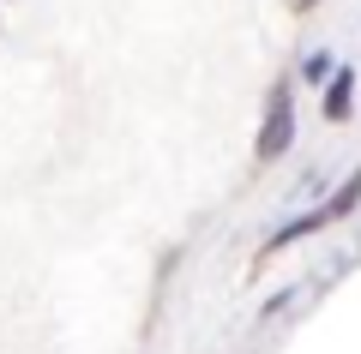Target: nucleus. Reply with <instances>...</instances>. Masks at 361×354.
<instances>
[{
	"label": "nucleus",
	"mask_w": 361,
	"mask_h": 354,
	"mask_svg": "<svg viewBox=\"0 0 361 354\" xmlns=\"http://www.w3.org/2000/svg\"><path fill=\"white\" fill-rule=\"evenodd\" d=\"M289 144H295V78H277L265 96V127H259V163H277V156H289Z\"/></svg>",
	"instance_id": "obj_1"
},
{
	"label": "nucleus",
	"mask_w": 361,
	"mask_h": 354,
	"mask_svg": "<svg viewBox=\"0 0 361 354\" xmlns=\"http://www.w3.org/2000/svg\"><path fill=\"white\" fill-rule=\"evenodd\" d=\"M319 108H325V120H331V127H343L349 114H355V72H349V66H337V72L325 78Z\"/></svg>",
	"instance_id": "obj_2"
},
{
	"label": "nucleus",
	"mask_w": 361,
	"mask_h": 354,
	"mask_svg": "<svg viewBox=\"0 0 361 354\" xmlns=\"http://www.w3.org/2000/svg\"><path fill=\"white\" fill-rule=\"evenodd\" d=\"M319 228H325V210H301L295 222H283V228H277V234H271V241H265V253H283V246L307 241V234H319Z\"/></svg>",
	"instance_id": "obj_3"
},
{
	"label": "nucleus",
	"mask_w": 361,
	"mask_h": 354,
	"mask_svg": "<svg viewBox=\"0 0 361 354\" xmlns=\"http://www.w3.org/2000/svg\"><path fill=\"white\" fill-rule=\"evenodd\" d=\"M355 204H361V168H355V175H349V180H343V187H337V192H331V198H325V204H319V210H325V222H343V216H349V210H355Z\"/></svg>",
	"instance_id": "obj_4"
},
{
	"label": "nucleus",
	"mask_w": 361,
	"mask_h": 354,
	"mask_svg": "<svg viewBox=\"0 0 361 354\" xmlns=\"http://www.w3.org/2000/svg\"><path fill=\"white\" fill-rule=\"evenodd\" d=\"M331 72H337L331 49H313V54H301V66H295V84H325Z\"/></svg>",
	"instance_id": "obj_5"
},
{
	"label": "nucleus",
	"mask_w": 361,
	"mask_h": 354,
	"mask_svg": "<svg viewBox=\"0 0 361 354\" xmlns=\"http://www.w3.org/2000/svg\"><path fill=\"white\" fill-rule=\"evenodd\" d=\"M289 301H295V289H283V294H271V301H265V306H259V318H277V312H283V306H289Z\"/></svg>",
	"instance_id": "obj_6"
},
{
	"label": "nucleus",
	"mask_w": 361,
	"mask_h": 354,
	"mask_svg": "<svg viewBox=\"0 0 361 354\" xmlns=\"http://www.w3.org/2000/svg\"><path fill=\"white\" fill-rule=\"evenodd\" d=\"M289 6H295V13H313V6H319V0H289Z\"/></svg>",
	"instance_id": "obj_7"
}]
</instances>
